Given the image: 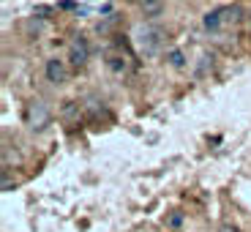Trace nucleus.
Masks as SVG:
<instances>
[{"label": "nucleus", "instance_id": "2", "mask_svg": "<svg viewBox=\"0 0 251 232\" xmlns=\"http://www.w3.org/2000/svg\"><path fill=\"white\" fill-rule=\"evenodd\" d=\"M238 19H240V8L238 6H219V8H213V11L205 14L202 25H205L207 30H221L224 25L238 22Z\"/></svg>", "mask_w": 251, "mask_h": 232}, {"label": "nucleus", "instance_id": "7", "mask_svg": "<svg viewBox=\"0 0 251 232\" xmlns=\"http://www.w3.org/2000/svg\"><path fill=\"white\" fill-rule=\"evenodd\" d=\"M139 8L145 11V17H158L164 8V0H139Z\"/></svg>", "mask_w": 251, "mask_h": 232}, {"label": "nucleus", "instance_id": "1", "mask_svg": "<svg viewBox=\"0 0 251 232\" xmlns=\"http://www.w3.org/2000/svg\"><path fill=\"white\" fill-rule=\"evenodd\" d=\"M134 44H137V50L142 52L145 57L158 55V50H161V44H164L161 27H156V25H139L137 30H134Z\"/></svg>", "mask_w": 251, "mask_h": 232}, {"label": "nucleus", "instance_id": "3", "mask_svg": "<svg viewBox=\"0 0 251 232\" xmlns=\"http://www.w3.org/2000/svg\"><path fill=\"white\" fill-rule=\"evenodd\" d=\"M25 120H27V126H30L33 131H44L47 126H50V120H52V112L41 99H33L30 104H27V109H25Z\"/></svg>", "mask_w": 251, "mask_h": 232}, {"label": "nucleus", "instance_id": "8", "mask_svg": "<svg viewBox=\"0 0 251 232\" xmlns=\"http://www.w3.org/2000/svg\"><path fill=\"white\" fill-rule=\"evenodd\" d=\"M213 60H216V57H213V55H207V52H205V55L200 57V63H197V69H194V74H197V77H200V79H202V77H205L207 71L213 69Z\"/></svg>", "mask_w": 251, "mask_h": 232}, {"label": "nucleus", "instance_id": "5", "mask_svg": "<svg viewBox=\"0 0 251 232\" xmlns=\"http://www.w3.org/2000/svg\"><path fill=\"white\" fill-rule=\"evenodd\" d=\"M88 57H90V47H88V41L82 36H76L74 41L69 44V63L74 66V69H82L85 63H88Z\"/></svg>", "mask_w": 251, "mask_h": 232}, {"label": "nucleus", "instance_id": "4", "mask_svg": "<svg viewBox=\"0 0 251 232\" xmlns=\"http://www.w3.org/2000/svg\"><path fill=\"white\" fill-rule=\"evenodd\" d=\"M104 60H107V69L112 71L115 77H126L128 71H131V55L123 52L120 47H109L107 55H104Z\"/></svg>", "mask_w": 251, "mask_h": 232}, {"label": "nucleus", "instance_id": "6", "mask_svg": "<svg viewBox=\"0 0 251 232\" xmlns=\"http://www.w3.org/2000/svg\"><path fill=\"white\" fill-rule=\"evenodd\" d=\"M44 74L52 85H63V82L69 79V66H66V60H60V57H50L47 66H44Z\"/></svg>", "mask_w": 251, "mask_h": 232}, {"label": "nucleus", "instance_id": "11", "mask_svg": "<svg viewBox=\"0 0 251 232\" xmlns=\"http://www.w3.org/2000/svg\"><path fill=\"white\" fill-rule=\"evenodd\" d=\"M219 232H238V227H232V224H221V227H219Z\"/></svg>", "mask_w": 251, "mask_h": 232}, {"label": "nucleus", "instance_id": "12", "mask_svg": "<svg viewBox=\"0 0 251 232\" xmlns=\"http://www.w3.org/2000/svg\"><path fill=\"white\" fill-rule=\"evenodd\" d=\"M180 221H183V216H180V213H175V216L170 219V224H172V227H180Z\"/></svg>", "mask_w": 251, "mask_h": 232}, {"label": "nucleus", "instance_id": "9", "mask_svg": "<svg viewBox=\"0 0 251 232\" xmlns=\"http://www.w3.org/2000/svg\"><path fill=\"white\" fill-rule=\"evenodd\" d=\"M63 118L69 120V123H76L79 120V104L76 101H66L63 104Z\"/></svg>", "mask_w": 251, "mask_h": 232}, {"label": "nucleus", "instance_id": "10", "mask_svg": "<svg viewBox=\"0 0 251 232\" xmlns=\"http://www.w3.org/2000/svg\"><path fill=\"white\" fill-rule=\"evenodd\" d=\"M167 63H170L172 69H183V66H186V55H183V50H170L167 52Z\"/></svg>", "mask_w": 251, "mask_h": 232}]
</instances>
